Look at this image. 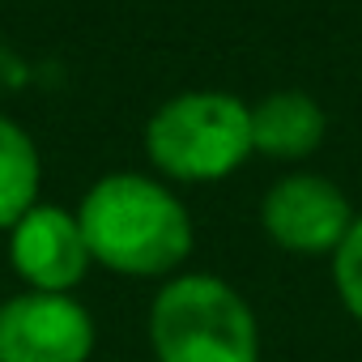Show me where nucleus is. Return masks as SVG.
I'll use <instances>...</instances> for the list:
<instances>
[{
    "label": "nucleus",
    "instance_id": "3",
    "mask_svg": "<svg viewBox=\"0 0 362 362\" xmlns=\"http://www.w3.org/2000/svg\"><path fill=\"white\" fill-rule=\"evenodd\" d=\"M149 162L184 184H214L252 153V107L235 94L192 90L162 103L145 124Z\"/></svg>",
    "mask_w": 362,
    "mask_h": 362
},
{
    "label": "nucleus",
    "instance_id": "8",
    "mask_svg": "<svg viewBox=\"0 0 362 362\" xmlns=\"http://www.w3.org/2000/svg\"><path fill=\"white\" fill-rule=\"evenodd\" d=\"M39 197V149L22 124L0 115V230H13Z\"/></svg>",
    "mask_w": 362,
    "mask_h": 362
},
{
    "label": "nucleus",
    "instance_id": "6",
    "mask_svg": "<svg viewBox=\"0 0 362 362\" xmlns=\"http://www.w3.org/2000/svg\"><path fill=\"white\" fill-rule=\"evenodd\" d=\"M9 260L18 277L30 281V290L69 294L73 286H81V277L90 273V247L77 214L60 205H35L9 230Z\"/></svg>",
    "mask_w": 362,
    "mask_h": 362
},
{
    "label": "nucleus",
    "instance_id": "5",
    "mask_svg": "<svg viewBox=\"0 0 362 362\" xmlns=\"http://www.w3.org/2000/svg\"><path fill=\"white\" fill-rule=\"evenodd\" d=\"M269 239L294 256H328L354 226L349 201L337 184L320 175H286L269 188L260 205Z\"/></svg>",
    "mask_w": 362,
    "mask_h": 362
},
{
    "label": "nucleus",
    "instance_id": "7",
    "mask_svg": "<svg viewBox=\"0 0 362 362\" xmlns=\"http://www.w3.org/2000/svg\"><path fill=\"white\" fill-rule=\"evenodd\" d=\"M324 132H328V115L303 90H277L252 107V149L269 158H281V162L307 158L320 149Z\"/></svg>",
    "mask_w": 362,
    "mask_h": 362
},
{
    "label": "nucleus",
    "instance_id": "1",
    "mask_svg": "<svg viewBox=\"0 0 362 362\" xmlns=\"http://www.w3.org/2000/svg\"><path fill=\"white\" fill-rule=\"evenodd\" d=\"M90 260L124 277H166L192 252V218L158 179L107 175L77 209Z\"/></svg>",
    "mask_w": 362,
    "mask_h": 362
},
{
    "label": "nucleus",
    "instance_id": "2",
    "mask_svg": "<svg viewBox=\"0 0 362 362\" xmlns=\"http://www.w3.org/2000/svg\"><path fill=\"white\" fill-rule=\"evenodd\" d=\"M158 362H260V328L235 286L214 273L170 277L149 307Z\"/></svg>",
    "mask_w": 362,
    "mask_h": 362
},
{
    "label": "nucleus",
    "instance_id": "4",
    "mask_svg": "<svg viewBox=\"0 0 362 362\" xmlns=\"http://www.w3.org/2000/svg\"><path fill=\"white\" fill-rule=\"evenodd\" d=\"M94 320L73 294H18L0 303V362H90Z\"/></svg>",
    "mask_w": 362,
    "mask_h": 362
},
{
    "label": "nucleus",
    "instance_id": "9",
    "mask_svg": "<svg viewBox=\"0 0 362 362\" xmlns=\"http://www.w3.org/2000/svg\"><path fill=\"white\" fill-rule=\"evenodd\" d=\"M332 281H337V294H341L345 311L362 324V218H354L349 235L332 252Z\"/></svg>",
    "mask_w": 362,
    "mask_h": 362
}]
</instances>
